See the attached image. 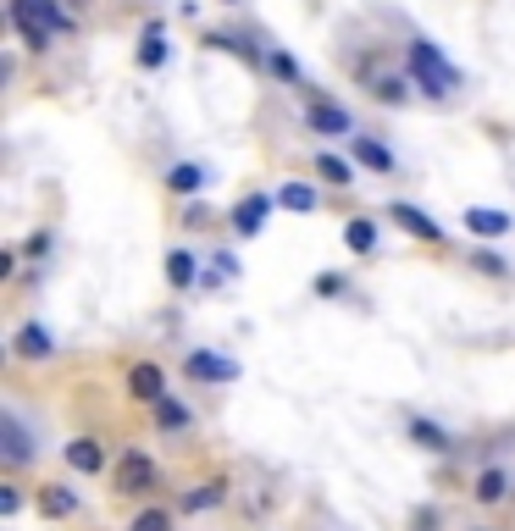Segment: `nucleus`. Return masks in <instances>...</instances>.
Instances as JSON below:
<instances>
[{
    "label": "nucleus",
    "instance_id": "1",
    "mask_svg": "<svg viewBox=\"0 0 515 531\" xmlns=\"http://www.w3.org/2000/svg\"><path fill=\"white\" fill-rule=\"evenodd\" d=\"M6 17H12V28L23 34L28 50H50V39L72 28L56 0H12V6H6Z\"/></svg>",
    "mask_w": 515,
    "mask_h": 531
},
{
    "label": "nucleus",
    "instance_id": "2",
    "mask_svg": "<svg viewBox=\"0 0 515 531\" xmlns=\"http://www.w3.org/2000/svg\"><path fill=\"white\" fill-rule=\"evenodd\" d=\"M410 78H416V89L432 100H444L460 89V67L432 45V39H416V45H410Z\"/></svg>",
    "mask_w": 515,
    "mask_h": 531
},
{
    "label": "nucleus",
    "instance_id": "3",
    "mask_svg": "<svg viewBox=\"0 0 515 531\" xmlns=\"http://www.w3.org/2000/svg\"><path fill=\"white\" fill-rule=\"evenodd\" d=\"M272 211H277V194H266V189H255V194H244L239 205H233V233L239 238H255V233H266V222H272Z\"/></svg>",
    "mask_w": 515,
    "mask_h": 531
},
{
    "label": "nucleus",
    "instance_id": "4",
    "mask_svg": "<svg viewBox=\"0 0 515 531\" xmlns=\"http://www.w3.org/2000/svg\"><path fill=\"white\" fill-rule=\"evenodd\" d=\"M305 128L327 133V139H355V117H349L344 106H333V100H322V95H311V106H305Z\"/></svg>",
    "mask_w": 515,
    "mask_h": 531
},
{
    "label": "nucleus",
    "instance_id": "5",
    "mask_svg": "<svg viewBox=\"0 0 515 531\" xmlns=\"http://www.w3.org/2000/svg\"><path fill=\"white\" fill-rule=\"evenodd\" d=\"M0 454H6V465L34 460V437H28V426L17 421V410H0Z\"/></svg>",
    "mask_w": 515,
    "mask_h": 531
},
{
    "label": "nucleus",
    "instance_id": "6",
    "mask_svg": "<svg viewBox=\"0 0 515 531\" xmlns=\"http://www.w3.org/2000/svg\"><path fill=\"white\" fill-rule=\"evenodd\" d=\"M189 377L194 382H233L239 377V360H233V354H216V349H194L189 354Z\"/></svg>",
    "mask_w": 515,
    "mask_h": 531
},
{
    "label": "nucleus",
    "instance_id": "7",
    "mask_svg": "<svg viewBox=\"0 0 515 531\" xmlns=\"http://www.w3.org/2000/svg\"><path fill=\"white\" fill-rule=\"evenodd\" d=\"M156 487V465H150V454H122L117 465V493H150Z\"/></svg>",
    "mask_w": 515,
    "mask_h": 531
},
{
    "label": "nucleus",
    "instance_id": "8",
    "mask_svg": "<svg viewBox=\"0 0 515 531\" xmlns=\"http://www.w3.org/2000/svg\"><path fill=\"white\" fill-rule=\"evenodd\" d=\"M388 216H394L399 227H405V233H416V238H427V244H444V227L432 222L427 211H421V205H405V200H394L388 205Z\"/></svg>",
    "mask_w": 515,
    "mask_h": 531
},
{
    "label": "nucleus",
    "instance_id": "9",
    "mask_svg": "<svg viewBox=\"0 0 515 531\" xmlns=\"http://www.w3.org/2000/svg\"><path fill=\"white\" fill-rule=\"evenodd\" d=\"M128 393L139 404H150V410H156V404L167 399V377H161V366H133L128 371Z\"/></svg>",
    "mask_w": 515,
    "mask_h": 531
},
{
    "label": "nucleus",
    "instance_id": "10",
    "mask_svg": "<svg viewBox=\"0 0 515 531\" xmlns=\"http://www.w3.org/2000/svg\"><path fill=\"white\" fill-rule=\"evenodd\" d=\"M12 349L23 354V360H50V354H56V338L45 332V321H23L17 338H12Z\"/></svg>",
    "mask_w": 515,
    "mask_h": 531
},
{
    "label": "nucleus",
    "instance_id": "11",
    "mask_svg": "<svg viewBox=\"0 0 515 531\" xmlns=\"http://www.w3.org/2000/svg\"><path fill=\"white\" fill-rule=\"evenodd\" d=\"M61 454H67V465H72V471H84V476H95L100 465H106V449H100L95 437H72V443H67Z\"/></svg>",
    "mask_w": 515,
    "mask_h": 531
},
{
    "label": "nucleus",
    "instance_id": "12",
    "mask_svg": "<svg viewBox=\"0 0 515 531\" xmlns=\"http://www.w3.org/2000/svg\"><path fill=\"white\" fill-rule=\"evenodd\" d=\"M466 227L477 238H504L510 233V211H493V205H471L466 211Z\"/></svg>",
    "mask_w": 515,
    "mask_h": 531
},
{
    "label": "nucleus",
    "instance_id": "13",
    "mask_svg": "<svg viewBox=\"0 0 515 531\" xmlns=\"http://www.w3.org/2000/svg\"><path fill=\"white\" fill-rule=\"evenodd\" d=\"M349 144H355V161H360V166H372V172H394V166H399L394 150H388V144H377L372 133H355Z\"/></svg>",
    "mask_w": 515,
    "mask_h": 531
},
{
    "label": "nucleus",
    "instance_id": "14",
    "mask_svg": "<svg viewBox=\"0 0 515 531\" xmlns=\"http://www.w3.org/2000/svg\"><path fill=\"white\" fill-rule=\"evenodd\" d=\"M410 437H416L421 449H432V454H455V437H449L438 421H427V415H410Z\"/></svg>",
    "mask_w": 515,
    "mask_h": 531
},
{
    "label": "nucleus",
    "instance_id": "15",
    "mask_svg": "<svg viewBox=\"0 0 515 531\" xmlns=\"http://www.w3.org/2000/svg\"><path fill=\"white\" fill-rule=\"evenodd\" d=\"M72 509H78V493H72V487H39V515L67 520Z\"/></svg>",
    "mask_w": 515,
    "mask_h": 531
},
{
    "label": "nucleus",
    "instance_id": "16",
    "mask_svg": "<svg viewBox=\"0 0 515 531\" xmlns=\"http://www.w3.org/2000/svg\"><path fill=\"white\" fill-rule=\"evenodd\" d=\"M139 67H150V72H156V67H167V28H161V23H150V28H144Z\"/></svg>",
    "mask_w": 515,
    "mask_h": 531
},
{
    "label": "nucleus",
    "instance_id": "17",
    "mask_svg": "<svg viewBox=\"0 0 515 531\" xmlns=\"http://www.w3.org/2000/svg\"><path fill=\"white\" fill-rule=\"evenodd\" d=\"M344 244L355 249V255H372V249H377V222H366V216H349V222H344Z\"/></svg>",
    "mask_w": 515,
    "mask_h": 531
},
{
    "label": "nucleus",
    "instance_id": "18",
    "mask_svg": "<svg viewBox=\"0 0 515 531\" xmlns=\"http://www.w3.org/2000/svg\"><path fill=\"white\" fill-rule=\"evenodd\" d=\"M277 205H283V211L311 216L316 211V189H311V183H283V189H277Z\"/></svg>",
    "mask_w": 515,
    "mask_h": 531
},
{
    "label": "nucleus",
    "instance_id": "19",
    "mask_svg": "<svg viewBox=\"0 0 515 531\" xmlns=\"http://www.w3.org/2000/svg\"><path fill=\"white\" fill-rule=\"evenodd\" d=\"M167 183H172V194H200V189H205V166L178 161V166L167 172Z\"/></svg>",
    "mask_w": 515,
    "mask_h": 531
},
{
    "label": "nucleus",
    "instance_id": "20",
    "mask_svg": "<svg viewBox=\"0 0 515 531\" xmlns=\"http://www.w3.org/2000/svg\"><path fill=\"white\" fill-rule=\"evenodd\" d=\"M471 493H477V504H499V498L510 493V476H504L499 465H493V471H482V476H477V487H471Z\"/></svg>",
    "mask_w": 515,
    "mask_h": 531
},
{
    "label": "nucleus",
    "instance_id": "21",
    "mask_svg": "<svg viewBox=\"0 0 515 531\" xmlns=\"http://www.w3.org/2000/svg\"><path fill=\"white\" fill-rule=\"evenodd\" d=\"M156 421H161V432H189V404H178V399H161L156 404Z\"/></svg>",
    "mask_w": 515,
    "mask_h": 531
},
{
    "label": "nucleus",
    "instance_id": "22",
    "mask_svg": "<svg viewBox=\"0 0 515 531\" xmlns=\"http://www.w3.org/2000/svg\"><path fill=\"white\" fill-rule=\"evenodd\" d=\"M316 172H322L327 183H338V189H344V183H355V166H349L344 155H327V150L316 155Z\"/></svg>",
    "mask_w": 515,
    "mask_h": 531
},
{
    "label": "nucleus",
    "instance_id": "23",
    "mask_svg": "<svg viewBox=\"0 0 515 531\" xmlns=\"http://www.w3.org/2000/svg\"><path fill=\"white\" fill-rule=\"evenodd\" d=\"M167 277H172V288H189L194 277H200V272H194V255H189V249H172V255H167Z\"/></svg>",
    "mask_w": 515,
    "mask_h": 531
},
{
    "label": "nucleus",
    "instance_id": "24",
    "mask_svg": "<svg viewBox=\"0 0 515 531\" xmlns=\"http://www.w3.org/2000/svg\"><path fill=\"white\" fill-rule=\"evenodd\" d=\"M222 498H228V482H205L183 498V509H211V504H222Z\"/></svg>",
    "mask_w": 515,
    "mask_h": 531
},
{
    "label": "nucleus",
    "instance_id": "25",
    "mask_svg": "<svg viewBox=\"0 0 515 531\" xmlns=\"http://www.w3.org/2000/svg\"><path fill=\"white\" fill-rule=\"evenodd\" d=\"M128 531H172V515L167 509H144V515H133Z\"/></svg>",
    "mask_w": 515,
    "mask_h": 531
},
{
    "label": "nucleus",
    "instance_id": "26",
    "mask_svg": "<svg viewBox=\"0 0 515 531\" xmlns=\"http://www.w3.org/2000/svg\"><path fill=\"white\" fill-rule=\"evenodd\" d=\"M261 61H266V67H272V72H277V78H288V83H300V67H294V61H288V56H283V50H272V45H266V56H261Z\"/></svg>",
    "mask_w": 515,
    "mask_h": 531
},
{
    "label": "nucleus",
    "instance_id": "27",
    "mask_svg": "<svg viewBox=\"0 0 515 531\" xmlns=\"http://www.w3.org/2000/svg\"><path fill=\"white\" fill-rule=\"evenodd\" d=\"M477 272H488V277H510V260L493 255V249H482V255H477Z\"/></svg>",
    "mask_w": 515,
    "mask_h": 531
},
{
    "label": "nucleus",
    "instance_id": "28",
    "mask_svg": "<svg viewBox=\"0 0 515 531\" xmlns=\"http://www.w3.org/2000/svg\"><path fill=\"white\" fill-rule=\"evenodd\" d=\"M410 89H405V78H383L377 83V100H388V106H394V100H405Z\"/></svg>",
    "mask_w": 515,
    "mask_h": 531
},
{
    "label": "nucleus",
    "instance_id": "29",
    "mask_svg": "<svg viewBox=\"0 0 515 531\" xmlns=\"http://www.w3.org/2000/svg\"><path fill=\"white\" fill-rule=\"evenodd\" d=\"M211 50H228V56H250V50H244V39H233V34H211Z\"/></svg>",
    "mask_w": 515,
    "mask_h": 531
},
{
    "label": "nucleus",
    "instance_id": "30",
    "mask_svg": "<svg viewBox=\"0 0 515 531\" xmlns=\"http://www.w3.org/2000/svg\"><path fill=\"white\" fill-rule=\"evenodd\" d=\"M23 509V498H17V487H0V515H17Z\"/></svg>",
    "mask_w": 515,
    "mask_h": 531
},
{
    "label": "nucleus",
    "instance_id": "31",
    "mask_svg": "<svg viewBox=\"0 0 515 531\" xmlns=\"http://www.w3.org/2000/svg\"><path fill=\"white\" fill-rule=\"evenodd\" d=\"M222 6H239V0H222Z\"/></svg>",
    "mask_w": 515,
    "mask_h": 531
}]
</instances>
